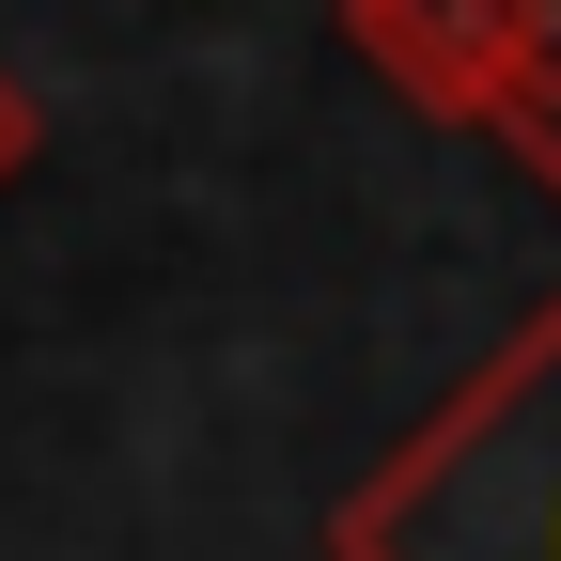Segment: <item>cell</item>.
<instances>
[{
  "mask_svg": "<svg viewBox=\"0 0 561 561\" xmlns=\"http://www.w3.org/2000/svg\"><path fill=\"white\" fill-rule=\"evenodd\" d=\"M328 561H561V280L328 500Z\"/></svg>",
  "mask_w": 561,
  "mask_h": 561,
  "instance_id": "cell-1",
  "label": "cell"
},
{
  "mask_svg": "<svg viewBox=\"0 0 561 561\" xmlns=\"http://www.w3.org/2000/svg\"><path fill=\"white\" fill-rule=\"evenodd\" d=\"M343 47L375 62L405 110L515 140V79H500V0H343Z\"/></svg>",
  "mask_w": 561,
  "mask_h": 561,
  "instance_id": "cell-2",
  "label": "cell"
},
{
  "mask_svg": "<svg viewBox=\"0 0 561 561\" xmlns=\"http://www.w3.org/2000/svg\"><path fill=\"white\" fill-rule=\"evenodd\" d=\"M500 79H515V140H561V0H500Z\"/></svg>",
  "mask_w": 561,
  "mask_h": 561,
  "instance_id": "cell-3",
  "label": "cell"
},
{
  "mask_svg": "<svg viewBox=\"0 0 561 561\" xmlns=\"http://www.w3.org/2000/svg\"><path fill=\"white\" fill-rule=\"evenodd\" d=\"M47 157V110H32V79H16V62H0V187H16Z\"/></svg>",
  "mask_w": 561,
  "mask_h": 561,
  "instance_id": "cell-4",
  "label": "cell"
}]
</instances>
